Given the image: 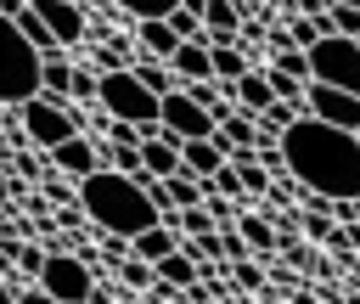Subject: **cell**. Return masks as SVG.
Returning a JSON list of instances; mask_svg holds the SVG:
<instances>
[{"mask_svg":"<svg viewBox=\"0 0 360 304\" xmlns=\"http://www.w3.org/2000/svg\"><path fill=\"white\" fill-rule=\"evenodd\" d=\"M276 141L287 152V169L304 186L326 191L332 203L338 197H360V135L354 129H338V124H326L315 113H298Z\"/></svg>","mask_w":360,"mask_h":304,"instance_id":"cell-1","label":"cell"},{"mask_svg":"<svg viewBox=\"0 0 360 304\" xmlns=\"http://www.w3.org/2000/svg\"><path fill=\"white\" fill-rule=\"evenodd\" d=\"M79 208L107 236H129V231H141V225L158 220V203L141 191V180L124 175V169H107V163H96L90 175H79Z\"/></svg>","mask_w":360,"mask_h":304,"instance_id":"cell-2","label":"cell"},{"mask_svg":"<svg viewBox=\"0 0 360 304\" xmlns=\"http://www.w3.org/2000/svg\"><path fill=\"white\" fill-rule=\"evenodd\" d=\"M39 90V51L22 39V28L0 11V101H22Z\"/></svg>","mask_w":360,"mask_h":304,"instance_id":"cell-3","label":"cell"},{"mask_svg":"<svg viewBox=\"0 0 360 304\" xmlns=\"http://www.w3.org/2000/svg\"><path fill=\"white\" fill-rule=\"evenodd\" d=\"M304 56H309V79L360 96V39L354 34H321Z\"/></svg>","mask_w":360,"mask_h":304,"instance_id":"cell-4","label":"cell"},{"mask_svg":"<svg viewBox=\"0 0 360 304\" xmlns=\"http://www.w3.org/2000/svg\"><path fill=\"white\" fill-rule=\"evenodd\" d=\"M96 107L112 113V118H135V124L158 118V96H152L129 68H107V73L96 79Z\"/></svg>","mask_w":360,"mask_h":304,"instance_id":"cell-5","label":"cell"},{"mask_svg":"<svg viewBox=\"0 0 360 304\" xmlns=\"http://www.w3.org/2000/svg\"><path fill=\"white\" fill-rule=\"evenodd\" d=\"M17 118H22V135H28L39 152H45V146H56V141H68V135L79 129L73 107H68V101H56V96H45V90L22 96V101H17Z\"/></svg>","mask_w":360,"mask_h":304,"instance_id":"cell-6","label":"cell"},{"mask_svg":"<svg viewBox=\"0 0 360 304\" xmlns=\"http://www.w3.org/2000/svg\"><path fill=\"white\" fill-rule=\"evenodd\" d=\"M34 281L51 293V304H84L90 287H96L90 259H84V253H62V248H45V265H39Z\"/></svg>","mask_w":360,"mask_h":304,"instance_id":"cell-7","label":"cell"},{"mask_svg":"<svg viewBox=\"0 0 360 304\" xmlns=\"http://www.w3.org/2000/svg\"><path fill=\"white\" fill-rule=\"evenodd\" d=\"M158 124L169 129V135H214V118H208V107L186 90V84H174V90H163L158 96Z\"/></svg>","mask_w":360,"mask_h":304,"instance_id":"cell-8","label":"cell"},{"mask_svg":"<svg viewBox=\"0 0 360 304\" xmlns=\"http://www.w3.org/2000/svg\"><path fill=\"white\" fill-rule=\"evenodd\" d=\"M304 113H315V118H326V124L360 135V96H354V90H338V84L309 79V84H304Z\"/></svg>","mask_w":360,"mask_h":304,"instance_id":"cell-9","label":"cell"},{"mask_svg":"<svg viewBox=\"0 0 360 304\" xmlns=\"http://www.w3.org/2000/svg\"><path fill=\"white\" fill-rule=\"evenodd\" d=\"M39 17H45V28L56 34V45L68 51V45H79L84 39V11L73 6V0H28Z\"/></svg>","mask_w":360,"mask_h":304,"instance_id":"cell-10","label":"cell"},{"mask_svg":"<svg viewBox=\"0 0 360 304\" xmlns=\"http://www.w3.org/2000/svg\"><path fill=\"white\" fill-rule=\"evenodd\" d=\"M45 152H51V163H56L62 175H73V180H79V175H90V169L101 163V146H96V141H84L79 129H73L68 141H56V146H45Z\"/></svg>","mask_w":360,"mask_h":304,"instance_id":"cell-11","label":"cell"},{"mask_svg":"<svg viewBox=\"0 0 360 304\" xmlns=\"http://www.w3.org/2000/svg\"><path fill=\"white\" fill-rule=\"evenodd\" d=\"M225 158H231V146L219 141V129H214V135H186V141H180V163H186L191 175H214Z\"/></svg>","mask_w":360,"mask_h":304,"instance_id":"cell-12","label":"cell"},{"mask_svg":"<svg viewBox=\"0 0 360 304\" xmlns=\"http://www.w3.org/2000/svg\"><path fill=\"white\" fill-rule=\"evenodd\" d=\"M231 96H236V107H242V113H253V118H259V113L276 101V90H270L264 68H248L242 79H231Z\"/></svg>","mask_w":360,"mask_h":304,"instance_id":"cell-13","label":"cell"},{"mask_svg":"<svg viewBox=\"0 0 360 304\" xmlns=\"http://www.w3.org/2000/svg\"><path fill=\"white\" fill-rule=\"evenodd\" d=\"M169 68H174V79H208L214 68H208V39H180L174 51H169Z\"/></svg>","mask_w":360,"mask_h":304,"instance_id":"cell-14","label":"cell"},{"mask_svg":"<svg viewBox=\"0 0 360 304\" xmlns=\"http://www.w3.org/2000/svg\"><path fill=\"white\" fill-rule=\"evenodd\" d=\"M135 39H141L146 56H163V62H169V51L180 45V34L169 28V17H135Z\"/></svg>","mask_w":360,"mask_h":304,"instance_id":"cell-15","label":"cell"},{"mask_svg":"<svg viewBox=\"0 0 360 304\" xmlns=\"http://www.w3.org/2000/svg\"><path fill=\"white\" fill-rule=\"evenodd\" d=\"M202 28H208V45L214 39H236L242 34V6L236 0H208L202 6Z\"/></svg>","mask_w":360,"mask_h":304,"instance_id":"cell-16","label":"cell"},{"mask_svg":"<svg viewBox=\"0 0 360 304\" xmlns=\"http://www.w3.org/2000/svg\"><path fill=\"white\" fill-rule=\"evenodd\" d=\"M39 90H45V96H56V101H73V68L62 62V51L39 56Z\"/></svg>","mask_w":360,"mask_h":304,"instance_id":"cell-17","label":"cell"},{"mask_svg":"<svg viewBox=\"0 0 360 304\" xmlns=\"http://www.w3.org/2000/svg\"><path fill=\"white\" fill-rule=\"evenodd\" d=\"M152 270H158V276H163V281H174V287H180V293H186V287H191V281H197V276H202V265H197V259H191V253H186V248H169V253H163V259H152Z\"/></svg>","mask_w":360,"mask_h":304,"instance_id":"cell-18","label":"cell"},{"mask_svg":"<svg viewBox=\"0 0 360 304\" xmlns=\"http://www.w3.org/2000/svg\"><path fill=\"white\" fill-rule=\"evenodd\" d=\"M11 23H17V28H22V39H28V45H34V51H39V56H51V51H62V45H56V34H51V28H45V17H39V11H34V6H28V0H22V6H17V17H11Z\"/></svg>","mask_w":360,"mask_h":304,"instance_id":"cell-19","label":"cell"},{"mask_svg":"<svg viewBox=\"0 0 360 304\" xmlns=\"http://www.w3.org/2000/svg\"><path fill=\"white\" fill-rule=\"evenodd\" d=\"M208 68H214V79H225V84H231V79H242L253 62L236 51V39H214V45H208Z\"/></svg>","mask_w":360,"mask_h":304,"instance_id":"cell-20","label":"cell"},{"mask_svg":"<svg viewBox=\"0 0 360 304\" xmlns=\"http://www.w3.org/2000/svg\"><path fill=\"white\" fill-rule=\"evenodd\" d=\"M129 73H135V79H141L152 96H163V90H174V84H180V79H174V68H169L163 56H146V51L129 62Z\"/></svg>","mask_w":360,"mask_h":304,"instance_id":"cell-21","label":"cell"},{"mask_svg":"<svg viewBox=\"0 0 360 304\" xmlns=\"http://www.w3.org/2000/svg\"><path fill=\"white\" fill-rule=\"evenodd\" d=\"M214 129H219V141H225L231 152H236V146H253V141H259V118H253V113H242V107H236L231 118H219Z\"/></svg>","mask_w":360,"mask_h":304,"instance_id":"cell-22","label":"cell"},{"mask_svg":"<svg viewBox=\"0 0 360 304\" xmlns=\"http://www.w3.org/2000/svg\"><path fill=\"white\" fill-rule=\"evenodd\" d=\"M315 39H321V23H315L309 11H292V17H287V34H281V45H298V51H309Z\"/></svg>","mask_w":360,"mask_h":304,"instance_id":"cell-23","label":"cell"},{"mask_svg":"<svg viewBox=\"0 0 360 304\" xmlns=\"http://www.w3.org/2000/svg\"><path fill=\"white\" fill-rule=\"evenodd\" d=\"M298 113H304V101H287V96H276V101H270V107L259 113V129H270V135H281V129H287V124H292Z\"/></svg>","mask_w":360,"mask_h":304,"instance_id":"cell-24","label":"cell"},{"mask_svg":"<svg viewBox=\"0 0 360 304\" xmlns=\"http://www.w3.org/2000/svg\"><path fill=\"white\" fill-rule=\"evenodd\" d=\"M264 79H270V90H276V96H287V101H304V84H309V79H298L292 68L270 62V68H264Z\"/></svg>","mask_w":360,"mask_h":304,"instance_id":"cell-25","label":"cell"},{"mask_svg":"<svg viewBox=\"0 0 360 304\" xmlns=\"http://www.w3.org/2000/svg\"><path fill=\"white\" fill-rule=\"evenodd\" d=\"M236 236H242L248 248H276V225L259 220V214H242V220H236Z\"/></svg>","mask_w":360,"mask_h":304,"instance_id":"cell-26","label":"cell"},{"mask_svg":"<svg viewBox=\"0 0 360 304\" xmlns=\"http://www.w3.org/2000/svg\"><path fill=\"white\" fill-rule=\"evenodd\" d=\"M208 186H214L219 197H236V203H242V175H236V163H231V158H225V163L208 175Z\"/></svg>","mask_w":360,"mask_h":304,"instance_id":"cell-27","label":"cell"},{"mask_svg":"<svg viewBox=\"0 0 360 304\" xmlns=\"http://www.w3.org/2000/svg\"><path fill=\"white\" fill-rule=\"evenodd\" d=\"M6 253H17L22 276H39V265H45V248H34V242H6Z\"/></svg>","mask_w":360,"mask_h":304,"instance_id":"cell-28","label":"cell"},{"mask_svg":"<svg viewBox=\"0 0 360 304\" xmlns=\"http://www.w3.org/2000/svg\"><path fill=\"white\" fill-rule=\"evenodd\" d=\"M112 6H124L129 17H163V11H174L180 0H112Z\"/></svg>","mask_w":360,"mask_h":304,"instance_id":"cell-29","label":"cell"},{"mask_svg":"<svg viewBox=\"0 0 360 304\" xmlns=\"http://www.w3.org/2000/svg\"><path fill=\"white\" fill-rule=\"evenodd\" d=\"M118 270H124V281H129V287H152V265H146V259L124 253V265H118Z\"/></svg>","mask_w":360,"mask_h":304,"instance_id":"cell-30","label":"cell"},{"mask_svg":"<svg viewBox=\"0 0 360 304\" xmlns=\"http://www.w3.org/2000/svg\"><path fill=\"white\" fill-rule=\"evenodd\" d=\"M236 281H242V287H248V293H259V287H264V276H259V270H253V265H236Z\"/></svg>","mask_w":360,"mask_h":304,"instance_id":"cell-31","label":"cell"},{"mask_svg":"<svg viewBox=\"0 0 360 304\" xmlns=\"http://www.w3.org/2000/svg\"><path fill=\"white\" fill-rule=\"evenodd\" d=\"M73 96H96V79H90V73H79V68H73Z\"/></svg>","mask_w":360,"mask_h":304,"instance_id":"cell-32","label":"cell"},{"mask_svg":"<svg viewBox=\"0 0 360 304\" xmlns=\"http://www.w3.org/2000/svg\"><path fill=\"white\" fill-rule=\"evenodd\" d=\"M11 293H17V276H6V270H0V304H11Z\"/></svg>","mask_w":360,"mask_h":304,"instance_id":"cell-33","label":"cell"},{"mask_svg":"<svg viewBox=\"0 0 360 304\" xmlns=\"http://www.w3.org/2000/svg\"><path fill=\"white\" fill-rule=\"evenodd\" d=\"M11 197V175H6V163H0V203Z\"/></svg>","mask_w":360,"mask_h":304,"instance_id":"cell-34","label":"cell"},{"mask_svg":"<svg viewBox=\"0 0 360 304\" xmlns=\"http://www.w3.org/2000/svg\"><path fill=\"white\" fill-rule=\"evenodd\" d=\"M343 6H360V0H343Z\"/></svg>","mask_w":360,"mask_h":304,"instance_id":"cell-35","label":"cell"},{"mask_svg":"<svg viewBox=\"0 0 360 304\" xmlns=\"http://www.w3.org/2000/svg\"><path fill=\"white\" fill-rule=\"evenodd\" d=\"M354 39H360V34H354Z\"/></svg>","mask_w":360,"mask_h":304,"instance_id":"cell-36","label":"cell"}]
</instances>
